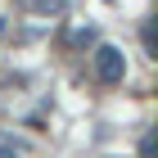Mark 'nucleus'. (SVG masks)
<instances>
[{
	"instance_id": "nucleus-1",
	"label": "nucleus",
	"mask_w": 158,
	"mask_h": 158,
	"mask_svg": "<svg viewBox=\"0 0 158 158\" xmlns=\"http://www.w3.org/2000/svg\"><path fill=\"white\" fill-rule=\"evenodd\" d=\"M95 77L104 86H118L122 77H127V54H122L118 45H99L95 50Z\"/></svg>"
},
{
	"instance_id": "nucleus-2",
	"label": "nucleus",
	"mask_w": 158,
	"mask_h": 158,
	"mask_svg": "<svg viewBox=\"0 0 158 158\" xmlns=\"http://www.w3.org/2000/svg\"><path fill=\"white\" fill-rule=\"evenodd\" d=\"M140 41H145V50H149V54L158 59V41H154V23H145V27H140Z\"/></svg>"
},
{
	"instance_id": "nucleus-3",
	"label": "nucleus",
	"mask_w": 158,
	"mask_h": 158,
	"mask_svg": "<svg viewBox=\"0 0 158 158\" xmlns=\"http://www.w3.org/2000/svg\"><path fill=\"white\" fill-rule=\"evenodd\" d=\"M32 9H41V14H59L63 9V0H27Z\"/></svg>"
},
{
	"instance_id": "nucleus-4",
	"label": "nucleus",
	"mask_w": 158,
	"mask_h": 158,
	"mask_svg": "<svg viewBox=\"0 0 158 158\" xmlns=\"http://www.w3.org/2000/svg\"><path fill=\"white\" fill-rule=\"evenodd\" d=\"M140 158H154V131L140 135Z\"/></svg>"
},
{
	"instance_id": "nucleus-5",
	"label": "nucleus",
	"mask_w": 158,
	"mask_h": 158,
	"mask_svg": "<svg viewBox=\"0 0 158 158\" xmlns=\"http://www.w3.org/2000/svg\"><path fill=\"white\" fill-rule=\"evenodd\" d=\"M0 158H18V154H14V145H0Z\"/></svg>"
}]
</instances>
